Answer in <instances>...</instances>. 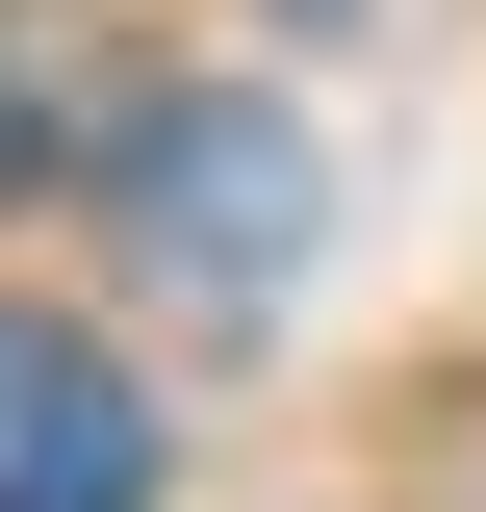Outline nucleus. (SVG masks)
Wrapping results in <instances>:
<instances>
[{"mask_svg": "<svg viewBox=\"0 0 486 512\" xmlns=\"http://www.w3.org/2000/svg\"><path fill=\"white\" fill-rule=\"evenodd\" d=\"M103 205H128V256H154V308L256 333V308L307 282V231H333V154H307L282 103H231V77H180V103L103 154Z\"/></svg>", "mask_w": 486, "mask_h": 512, "instance_id": "nucleus-1", "label": "nucleus"}, {"mask_svg": "<svg viewBox=\"0 0 486 512\" xmlns=\"http://www.w3.org/2000/svg\"><path fill=\"white\" fill-rule=\"evenodd\" d=\"M0 512H154V410L52 308H0Z\"/></svg>", "mask_w": 486, "mask_h": 512, "instance_id": "nucleus-2", "label": "nucleus"}, {"mask_svg": "<svg viewBox=\"0 0 486 512\" xmlns=\"http://www.w3.org/2000/svg\"><path fill=\"white\" fill-rule=\"evenodd\" d=\"M77 154V77H52V26H0V180H52Z\"/></svg>", "mask_w": 486, "mask_h": 512, "instance_id": "nucleus-3", "label": "nucleus"}]
</instances>
